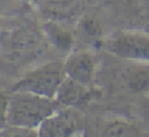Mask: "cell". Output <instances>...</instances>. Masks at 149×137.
Returning a JSON list of instances; mask_svg holds the SVG:
<instances>
[{"mask_svg":"<svg viewBox=\"0 0 149 137\" xmlns=\"http://www.w3.org/2000/svg\"><path fill=\"white\" fill-rule=\"evenodd\" d=\"M58 108L61 106L56 98H46L28 91H11L8 125L38 131L40 125Z\"/></svg>","mask_w":149,"mask_h":137,"instance_id":"1","label":"cell"},{"mask_svg":"<svg viewBox=\"0 0 149 137\" xmlns=\"http://www.w3.org/2000/svg\"><path fill=\"white\" fill-rule=\"evenodd\" d=\"M66 78L63 61H52L24 74L12 86L11 91H28L46 98H56Z\"/></svg>","mask_w":149,"mask_h":137,"instance_id":"2","label":"cell"},{"mask_svg":"<svg viewBox=\"0 0 149 137\" xmlns=\"http://www.w3.org/2000/svg\"><path fill=\"white\" fill-rule=\"evenodd\" d=\"M102 46L111 56L124 61L149 62V33L146 32L120 29L103 38Z\"/></svg>","mask_w":149,"mask_h":137,"instance_id":"3","label":"cell"},{"mask_svg":"<svg viewBox=\"0 0 149 137\" xmlns=\"http://www.w3.org/2000/svg\"><path fill=\"white\" fill-rule=\"evenodd\" d=\"M84 131V118L79 108L61 107L38 128V136L69 137Z\"/></svg>","mask_w":149,"mask_h":137,"instance_id":"4","label":"cell"},{"mask_svg":"<svg viewBox=\"0 0 149 137\" xmlns=\"http://www.w3.org/2000/svg\"><path fill=\"white\" fill-rule=\"evenodd\" d=\"M66 76L86 86H95L98 57L90 50H77L63 61Z\"/></svg>","mask_w":149,"mask_h":137,"instance_id":"5","label":"cell"},{"mask_svg":"<svg viewBox=\"0 0 149 137\" xmlns=\"http://www.w3.org/2000/svg\"><path fill=\"white\" fill-rule=\"evenodd\" d=\"M98 95L99 90L95 86H86L66 76L56 95V100L61 107L81 108L93 102Z\"/></svg>","mask_w":149,"mask_h":137,"instance_id":"6","label":"cell"},{"mask_svg":"<svg viewBox=\"0 0 149 137\" xmlns=\"http://www.w3.org/2000/svg\"><path fill=\"white\" fill-rule=\"evenodd\" d=\"M123 87L135 94H149V62L127 61L119 73Z\"/></svg>","mask_w":149,"mask_h":137,"instance_id":"7","label":"cell"},{"mask_svg":"<svg viewBox=\"0 0 149 137\" xmlns=\"http://www.w3.org/2000/svg\"><path fill=\"white\" fill-rule=\"evenodd\" d=\"M103 136H139L140 129L125 120H112L107 123V125L102 129Z\"/></svg>","mask_w":149,"mask_h":137,"instance_id":"8","label":"cell"},{"mask_svg":"<svg viewBox=\"0 0 149 137\" xmlns=\"http://www.w3.org/2000/svg\"><path fill=\"white\" fill-rule=\"evenodd\" d=\"M9 96L0 90V132L8 127V109H9Z\"/></svg>","mask_w":149,"mask_h":137,"instance_id":"9","label":"cell"},{"mask_svg":"<svg viewBox=\"0 0 149 137\" xmlns=\"http://www.w3.org/2000/svg\"><path fill=\"white\" fill-rule=\"evenodd\" d=\"M0 134H1V132H0Z\"/></svg>","mask_w":149,"mask_h":137,"instance_id":"10","label":"cell"}]
</instances>
